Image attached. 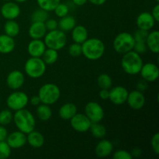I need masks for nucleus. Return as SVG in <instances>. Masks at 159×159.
Listing matches in <instances>:
<instances>
[{"instance_id":"obj_1","label":"nucleus","mask_w":159,"mask_h":159,"mask_svg":"<svg viewBox=\"0 0 159 159\" xmlns=\"http://www.w3.org/2000/svg\"><path fill=\"white\" fill-rule=\"evenodd\" d=\"M82 54L91 61L99 60L105 53V44L98 38L87 39L82 43Z\"/></svg>"},{"instance_id":"obj_2","label":"nucleus","mask_w":159,"mask_h":159,"mask_svg":"<svg viewBox=\"0 0 159 159\" xmlns=\"http://www.w3.org/2000/svg\"><path fill=\"white\" fill-rule=\"evenodd\" d=\"M12 120L18 130H20L26 134H29L35 128V117L30 111L25 108L16 111Z\"/></svg>"},{"instance_id":"obj_3","label":"nucleus","mask_w":159,"mask_h":159,"mask_svg":"<svg viewBox=\"0 0 159 159\" xmlns=\"http://www.w3.org/2000/svg\"><path fill=\"white\" fill-rule=\"evenodd\" d=\"M142 65L143 61L141 54H138L133 50L123 54L121 67L127 74L130 75L139 74Z\"/></svg>"},{"instance_id":"obj_4","label":"nucleus","mask_w":159,"mask_h":159,"mask_svg":"<svg viewBox=\"0 0 159 159\" xmlns=\"http://www.w3.org/2000/svg\"><path fill=\"white\" fill-rule=\"evenodd\" d=\"M37 96L40 98L41 103L49 106L53 105L60 99V89L54 83L44 84L40 88Z\"/></svg>"},{"instance_id":"obj_5","label":"nucleus","mask_w":159,"mask_h":159,"mask_svg":"<svg viewBox=\"0 0 159 159\" xmlns=\"http://www.w3.org/2000/svg\"><path fill=\"white\" fill-rule=\"evenodd\" d=\"M134 43L135 40L133 34L127 32H122L116 36L113 40V47L116 53L124 54L133 50Z\"/></svg>"},{"instance_id":"obj_6","label":"nucleus","mask_w":159,"mask_h":159,"mask_svg":"<svg viewBox=\"0 0 159 159\" xmlns=\"http://www.w3.org/2000/svg\"><path fill=\"white\" fill-rule=\"evenodd\" d=\"M45 45L48 48L59 51L64 48L67 43V37L65 33L61 30H54L47 33L44 36Z\"/></svg>"},{"instance_id":"obj_7","label":"nucleus","mask_w":159,"mask_h":159,"mask_svg":"<svg viewBox=\"0 0 159 159\" xmlns=\"http://www.w3.org/2000/svg\"><path fill=\"white\" fill-rule=\"evenodd\" d=\"M47 69V65L41 57H31L26 61L24 71L29 77L38 79L43 75Z\"/></svg>"},{"instance_id":"obj_8","label":"nucleus","mask_w":159,"mask_h":159,"mask_svg":"<svg viewBox=\"0 0 159 159\" xmlns=\"http://www.w3.org/2000/svg\"><path fill=\"white\" fill-rule=\"evenodd\" d=\"M29 102V97L23 92L16 91L11 93L6 99V104L9 110L17 111L24 109Z\"/></svg>"},{"instance_id":"obj_9","label":"nucleus","mask_w":159,"mask_h":159,"mask_svg":"<svg viewBox=\"0 0 159 159\" xmlns=\"http://www.w3.org/2000/svg\"><path fill=\"white\" fill-rule=\"evenodd\" d=\"M85 114L92 123H100L104 118V110L96 102H89L85 105Z\"/></svg>"},{"instance_id":"obj_10","label":"nucleus","mask_w":159,"mask_h":159,"mask_svg":"<svg viewBox=\"0 0 159 159\" xmlns=\"http://www.w3.org/2000/svg\"><path fill=\"white\" fill-rule=\"evenodd\" d=\"M70 124L75 131L84 133L89 130L92 122L85 114L77 113L70 120Z\"/></svg>"},{"instance_id":"obj_11","label":"nucleus","mask_w":159,"mask_h":159,"mask_svg":"<svg viewBox=\"0 0 159 159\" xmlns=\"http://www.w3.org/2000/svg\"><path fill=\"white\" fill-rule=\"evenodd\" d=\"M128 91L124 86L113 87L110 90V97L109 99L113 102L114 105L120 106L123 105L127 102V96H128Z\"/></svg>"},{"instance_id":"obj_12","label":"nucleus","mask_w":159,"mask_h":159,"mask_svg":"<svg viewBox=\"0 0 159 159\" xmlns=\"http://www.w3.org/2000/svg\"><path fill=\"white\" fill-rule=\"evenodd\" d=\"M145 96L142 92L139 90H134L128 93L127 102L129 107L134 110H139L144 107L145 104Z\"/></svg>"},{"instance_id":"obj_13","label":"nucleus","mask_w":159,"mask_h":159,"mask_svg":"<svg viewBox=\"0 0 159 159\" xmlns=\"http://www.w3.org/2000/svg\"><path fill=\"white\" fill-rule=\"evenodd\" d=\"M140 73L144 80L148 82H152L158 79L159 68L157 65L149 62V63L143 64Z\"/></svg>"},{"instance_id":"obj_14","label":"nucleus","mask_w":159,"mask_h":159,"mask_svg":"<svg viewBox=\"0 0 159 159\" xmlns=\"http://www.w3.org/2000/svg\"><path fill=\"white\" fill-rule=\"evenodd\" d=\"M25 82L24 75L19 70H14L9 73L6 78V84L11 89L17 90L21 88Z\"/></svg>"},{"instance_id":"obj_15","label":"nucleus","mask_w":159,"mask_h":159,"mask_svg":"<svg viewBox=\"0 0 159 159\" xmlns=\"http://www.w3.org/2000/svg\"><path fill=\"white\" fill-rule=\"evenodd\" d=\"M6 141L11 149L21 148L26 144V135L20 130H17L8 135Z\"/></svg>"},{"instance_id":"obj_16","label":"nucleus","mask_w":159,"mask_h":159,"mask_svg":"<svg viewBox=\"0 0 159 159\" xmlns=\"http://www.w3.org/2000/svg\"><path fill=\"white\" fill-rule=\"evenodd\" d=\"M1 14L6 20H15L20 15V8L16 3L8 2L1 7Z\"/></svg>"},{"instance_id":"obj_17","label":"nucleus","mask_w":159,"mask_h":159,"mask_svg":"<svg viewBox=\"0 0 159 159\" xmlns=\"http://www.w3.org/2000/svg\"><path fill=\"white\" fill-rule=\"evenodd\" d=\"M136 23L138 29L149 31L155 26L156 22H155L153 16H152V13L148 12H144L138 15Z\"/></svg>"},{"instance_id":"obj_18","label":"nucleus","mask_w":159,"mask_h":159,"mask_svg":"<svg viewBox=\"0 0 159 159\" xmlns=\"http://www.w3.org/2000/svg\"><path fill=\"white\" fill-rule=\"evenodd\" d=\"M47 47L41 39H32L27 47V51L30 57H41Z\"/></svg>"},{"instance_id":"obj_19","label":"nucleus","mask_w":159,"mask_h":159,"mask_svg":"<svg viewBox=\"0 0 159 159\" xmlns=\"http://www.w3.org/2000/svg\"><path fill=\"white\" fill-rule=\"evenodd\" d=\"M47 28L44 23L40 22H32L29 28L30 37L32 39H42L47 34Z\"/></svg>"},{"instance_id":"obj_20","label":"nucleus","mask_w":159,"mask_h":159,"mask_svg":"<svg viewBox=\"0 0 159 159\" xmlns=\"http://www.w3.org/2000/svg\"><path fill=\"white\" fill-rule=\"evenodd\" d=\"M113 150V145L112 142L108 140H102L96 146L95 153L99 158H106L111 155Z\"/></svg>"},{"instance_id":"obj_21","label":"nucleus","mask_w":159,"mask_h":159,"mask_svg":"<svg viewBox=\"0 0 159 159\" xmlns=\"http://www.w3.org/2000/svg\"><path fill=\"white\" fill-rule=\"evenodd\" d=\"M26 143L34 148H40L44 144V137L41 133L34 130L27 134Z\"/></svg>"},{"instance_id":"obj_22","label":"nucleus","mask_w":159,"mask_h":159,"mask_svg":"<svg viewBox=\"0 0 159 159\" xmlns=\"http://www.w3.org/2000/svg\"><path fill=\"white\" fill-rule=\"evenodd\" d=\"M16 47V42L13 37H11L6 34L0 35V53L1 54H9L12 52Z\"/></svg>"},{"instance_id":"obj_23","label":"nucleus","mask_w":159,"mask_h":159,"mask_svg":"<svg viewBox=\"0 0 159 159\" xmlns=\"http://www.w3.org/2000/svg\"><path fill=\"white\" fill-rule=\"evenodd\" d=\"M72 32H71V38L75 43H81L82 44L84 41L88 39V30L86 28L82 25H79L73 28Z\"/></svg>"},{"instance_id":"obj_24","label":"nucleus","mask_w":159,"mask_h":159,"mask_svg":"<svg viewBox=\"0 0 159 159\" xmlns=\"http://www.w3.org/2000/svg\"><path fill=\"white\" fill-rule=\"evenodd\" d=\"M77 113V107L72 102H67L59 109L58 114L61 119L71 120Z\"/></svg>"},{"instance_id":"obj_25","label":"nucleus","mask_w":159,"mask_h":159,"mask_svg":"<svg viewBox=\"0 0 159 159\" xmlns=\"http://www.w3.org/2000/svg\"><path fill=\"white\" fill-rule=\"evenodd\" d=\"M146 45L148 49L150 50L152 52L158 54L159 52V32L158 30H154L148 33Z\"/></svg>"},{"instance_id":"obj_26","label":"nucleus","mask_w":159,"mask_h":159,"mask_svg":"<svg viewBox=\"0 0 159 159\" xmlns=\"http://www.w3.org/2000/svg\"><path fill=\"white\" fill-rule=\"evenodd\" d=\"M76 20L71 16H65L61 17L60 21L58 22V27L60 28L61 30L66 32V31H70L75 26Z\"/></svg>"},{"instance_id":"obj_27","label":"nucleus","mask_w":159,"mask_h":159,"mask_svg":"<svg viewBox=\"0 0 159 159\" xmlns=\"http://www.w3.org/2000/svg\"><path fill=\"white\" fill-rule=\"evenodd\" d=\"M20 26L14 20H8L4 25L5 34L11 37H15L20 34Z\"/></svg>"},{"instance_id":"obj_28","label":"nucleus","mask_w":159,"mask_h":159,"mask_svg":"<svg viewBox=\"0 0 159 159\" xmlns=\"http://www.w3.org/2000/svg\"><path fill=\"white\" fill-rule=\"evenodd\" d=\"M37 116L41 121H48L52 116V110L49 105L41 103L37 106Z\"/></svg>"},{"instance_id":"obj_29","label":"nucleus","mask_w":159,"mask_h":159,"mask_svg":"<svg viewBox=\"0 0 159 159\" xmlns=\"http://www.w3.org/2000/svg\"><path fill=\"white\" fill-rule=\"evenodd\" d=\"M41 57L46 65H53L58 59V52L51 48H46Z\"/></svg>"},{"instance_id":"obj_30","label":"nucleus","mask_w":159,"mask_h":159,"mask_svg":"<svg viewBox=\"0 0 159 159\" xmlns=\"http://www.w3.org/2000/svg\"><path fill=\"white\" fill-rule=\"evenodd\" d=\"M92 134L96 138H103L107 134V129L105 126L99 123H92L89 128Z\"/></svg>"},{"instance_id":"obj_31","label":"nucleus","mask_w":159,"mask_h":159,"mask_svg":"<svg viewBox=\"0 0 159 159\" xmlns=\"http://www.w3.org/2000/svg\"><path fill=\"white\" fill-rule=\"evenodd\" d=\"M37 2L40 9L51 12L61 2V0H37Z\"/></svg>"},{"instance_id":"obj_32","label":"nucleus","mask_w":159,"mask_h":159,"mask_svg":"<svg viewBox=\"0 0 159 159\" xmlns=\"http://www.w3.org/2000/svg\"><path fill=\"white\" fill-rule=\"evenodd\" d=\"M97 84L100 89H110L113 85V80L109 75L103 73L97 78Z\"/></svg>"},{"instance_id":"obj_33","label":"nucleus","mask_w":159,"mask_h":159,"mask_svg":"<svg viewBox=\"0 0 159 159\" xmlns=\"http://www.w3.org/2000/svg\"><path fill=\"white\" fill-rule=\"evenodd\" d=\"M48 12L42 9H38L34 11L31 15V20L32 22H40L45 23L48 19Z\"/></svg>"},{"instance_id":"obj_34","label":"nucleus","mask_w":159,"mask_h":159,"mask_svg":"<svg viewBox=\"0 0 159 159\" xmlns=\"http://www.w3.org/2000/svg\"><path fill=\"white\" fill-rule=\"evenodd\" d=\"M13 120V115L9 110H3L0 112V125L6 126Z\"/></svg>"},{"instance_id":"obj_35","label":"nucleus","mask_w":159,"mask_h":159,"mask_svg":"<svg viewBox=\"0 0 159 159\" xmlns=\"http://www.w3.org/2000/svg\"><path fill=\"white\" fill-rule=\"evenodd\" d=\"M11 155V148L6 141H0V159H6Z\"/></svg>"},{"instance_id":"obj_36","label":"nucleus","mask_w":159,"mask_h":159,"mask_svg":"<svg viewBox=\"0 0 159 159\" xmlns=\"http://www.w3.org/2000/svg\"><path fill=\"white\" fill-rule=\"evenodd\" d=\"M54 13L57 16L61 17L65 16L68 14V12H69V9H68V6L66 4H64V3H59L54 9Z\"/></svg>"},{"instance_id":"obj_37","label":"nucleus","mask_w":159,"mask_h":159,"mask_svg":"<svg viewBox=\"0 0 159 159\" xmlns=\"http://www.w3.org/2000/svg\"><path fill=\"white\" fill-rule=\"evenodd\" d=\"M148 35V31L138 29L133 34V37L134 38L135 42H144V43H146Z\"/></svg>"},{"instance_id":"obj_38","label":"nucleus","mask_w":159,"mask_h":159,"mask_svg":"<svg viewBox=\"0 0 159 159\" xmlns=\"http://www.w3.org/2000/svg\"><path fill=\"white\" fill-rule=\"evenodd\" d=\"M68 54L72 57H79L82 54V44L78 43H74L71 44L68 48Z\"/></svg>"},{"instance_id":"obj_39","label":"nucleus","mask_w":159,"mask_h":159,"mask_svg":"<svg viewBox=\"0 0 159 159\" xmlns=\"http://www.w3.org/2000/svg\"><path fill=\"white\" fill-rule=\"evenodd\" d=\"M113 159H132L131 153L128 152L126 150H118L113 153Z\"/></svg>"},{"instance_id":"obj_40","label":"nucleus","mask_w":159,"mask_h":159,"mask_svg":"<svg viewBox=\"0 0 159 159\" xmlns=\"http://www.w3.org/2000/svg\"><path fill=\"white\" fill-rule=\"evenodd\" d=\"M148 48L146 43L144 42H135L133 51L139 54H143L147 51Z\"/></svg>"},{"instance_id":"obj_41","label":"nucleus","mask_w":159,"mask_h":159,"mask_svg":"<svg viewBox=\"0 0 159 159\" xmlns=\"http://www.w3.org/2000/svg\"><path fill=\"white\" fill-rule=\"evenodd\" d=\"M151 146L156 155L159 154V134L156 133L151 140Z\"/></svg>"},{"instance_id":"obj_42","label":"nucleus","mask_w":159,"mask_h":159,"mask_svg":"<svg viewBox=\"0 0 159 159\" xmlns=\"http://www.w3.org/2000/svg\"><path fill=\"white\" fill-rule=\"evenodd\" d=\"M44 24L47 28V30L48 31L54 30L57 29V27H58V22L56 20H54V19H48L44 23Z\"/></svg>"},{"instance_id":"obj_43","label":"nucleus","mask_w":159,"mask_h":159,"mask_svg":"<svg viewBox=\"0 0 159 159\" xmlns=\"http://www.w3.org/2000/svg\"><path fill=\"white\" fill-rule=\"evenodd\" d=\"M8 136V131L4 126L0 125V141H6Z\"/></svg>"},{"instance_id":"obj_44","label":"nucleus","mask_w":159,"mask_h":159,"mask_svg":"<svg viewBox=\"0 0 159 159\" xmlns=\"http://www.w3.org/2000/svg\"><path fill=\"white\" fill-rule=\"evenodd\" d=\"M99 97H100V99H103V100L109 99V97H110V89H101L100 92H99Z\"/></svg>"},{"instance_id":"obj_45","label":"nucleus","mask_w":159,"mask_h":159,"mask_svg":"<svg viewBox=\"0 0 159 159\" xmlns=\"http://www.w3.org/2000/svg\"><path fill=\"white\" fill-rule=\"evenodd\" d=\"M152 15L153 16V18L155 19V22L158 23L159 21V5L157 4L155 7L153 8L152 12Z\"/></svg>"},{"instance_id":"obj_46","label":"nucleus","mask_w":159,"mask_h":159,"mask_svg":"<svg viewBox=\"0 0 159 159\" xmlns=\"http://www.w3.org/2000/svg\"><path fill=\"white\" fill-rule=\"evenodd\" d=\"M147 82H148L147 81H145V80L140 81V82L138 83V85H137V86H138V90H139V91H141V92L144 91V90L148 88Z\"/></svg>"},{"instance_id":"obj_47","label":"nucleus","mask_w":159,"mask_h":159,"mask_svg":"<svg viewBox=\"0 0 159 159\" xmlns=\"http://www.w3.org/2000/svg\"><path fill=\"white\" fill-rule=\"evenodd\" d=\"M30 103L32 104L33 106H38L41 103V102H40V98H39L38 96H32V97H31V99H30Z\"/></svg>"},{"instance_id":"obj_48","label":"nucleus","mask_w":159,"mask_h":159,"mask_svg":"<svg viewBox=\"0 0 159 159\" xmlns=\"http://www.w3.org/2000/svg\"><path fill=\"white\" fill-rule=\"evenodd\" d=\"M92 4L96 5V6H102L107 2V0H88Z\"/></svg>"},{"instance_id":"obj_49","label":"nucleus","mask_w":159,"mask_h":159,"mask_svg":"<svg viewBox=\"0 0 159 159\" xmlns=\"http://www.w3.org/2000/svg\"><path fill=\"white\" fill-rule=\"evenodd\" d=\"M87 1H88V0H72L74 4L79 6H84V5L87 2Z\"/></svg>"},{"instance_id":"obj_50","label":"nucleus","mask_w":159,"mask_h":159,"mask_svg":"<svg viewBox=\"0 0 159 159\" xmlns=\"http://www.w3.org/2000/svg\"><path fill=\"white\" fill-rule=\"evenodd\" d=\"M141 151L140 150V149H138V148H135V149H134L133 150V152H132V156H134V157H138V156H140V155H141Z\"/></svg>"},{"instance_id":"obj_51","label":"nucleus","mask_w":159,"mask_h":159,"mask_svg":"<svg viewBox=\"0 0 159 159\" xmlns=\"http://www.w3.org/2000/svg\"><path fill=\"white\" fill-rule=\"evenodd\" d=\"M16 2H26L27 0H15Z\"/></svg>"},{"instance_id":"obj_52","label":"nucleus","mask_w":159,"mask_h":159,"mask_svg":"<svg viewBox=\"0 0 159 159\" xmlns=\"http://www.w3.org/2000/svg\"><path fill=\"white\" fill-rule=\"evenodd\" d=\"M156 2H159V0H156Z\"/></svg>"}]
</instances>
